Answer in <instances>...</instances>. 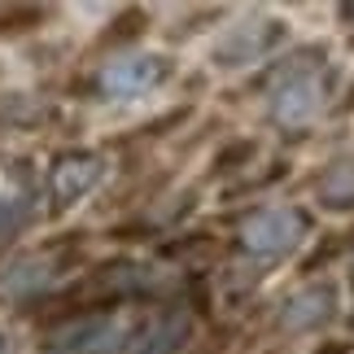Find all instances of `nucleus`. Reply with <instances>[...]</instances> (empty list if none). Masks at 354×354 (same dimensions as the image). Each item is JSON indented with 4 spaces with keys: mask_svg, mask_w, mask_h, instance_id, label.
Returning a JSON list of instances; mask_svg holds the SVG:
<instances>
[{
    "mask_svg": "<svg viewBox=\"0 0 354 354\" xmlns=\"http://www.w3.org/2000/svg\"><path fill=\"white\" fill-rule=\"evenodd\" d=\"M333 302H337L333 284H310V289H302L289 306H284V328H310V324L328 319Z\"/></svg>",
    "mask_w": 354,
    "mask_h": 354,
    "instance_id": "nucleus-5",
    "label": "nucleus"
},
{
    "mask_svg": "<svg viewBox=\"0 0 354 354\" xmlns=\"http://www.w3.org/2000/svg\"><path fill=\"white\" fill-rule=\"evenodd\" d=\"M167 75V62L158 53H122L110 66L101 71V92L114 101H127V97H140Z\"/></svg>",
    "mask_w": 354,
    "mask_h": 354,
    "instance_id": "nucleus-2",
    "label": "nucleus"
},
{
    "mask_svg": "<svg viewBox=\"0 0 354 354\" xmlns=\"http://www.w3.org/2000/svg\"><path fill=\"white\" fill-rule=\"evenodd\" d=\"M118 319H97V324H84L79 333H71V337H62L66 346H75V350H84V354H105V350H114V342H118Z\"/></svg>",
    "mask_w": 354,
    "mask_h": 354,
    "instance_id": "nucleus-6",
    "label": "nucleus"
},
{
    "mask_svg": "<svg viewBox=\"0 0 354 354\" xmlns=\"http://www.w3.org/2000/svg\"><path fill=\"white\" fill-rule=\"evenodd\" d=\"M241 236H245V250H254L263 258H280L302 241V219L284 206H267V210H258V214L245 219Z\"/></svg>",
    "mask_w": 354,
    "mask_h": 354,
    "instance_id": "nucleus-1",
    "label": "nucleus"
},
{
    "mask_svg": "<svg viewBox=\"0 0 354 354\" xmlns=\"http://www.w3.org/2000/svg\"><path fill=\"white\" fill-rule=\"evenodd\" d=\"M101 175H105L101 158H66V162H57V171H53V197H57L62 206H71V201H79L84 193L97 188Z\"/></svg>",
    "mask_w": 354,
    "mask_h": 354,
    "instance_id": "nucleus-4",
    "label": "nucleus"
},
{
    "mask_svg": "<svg viewBox=\"0 0 354 354\" xmlns=\"http://www.w3.org/2000/svg\"><path fill=\"white\" fill-rule=\"evenodd\" d=\"M319 101H324V92H319V79L310 71H284L276 79V92H271V110H276V118L284 127L310 122L319 110Z\"/></svg>",
    "mask_w": 354,
    "mask_h": 354,
    "instance_id": "nucleus-3",
    "label": "nucleus"
},
{
    "mask_svg": "<svg viewBox=\"0 0 354 354\" xmlns=\"http://www.w3.org/2000/svg\"><path fill=\"white\" fill-rule=\"evenodd\" d=\"M180 337H184V319L171 315V319L153 324V342H140V350H136V354H167V350L180 346Z\"/></svg>",
    "mask_w": 354,
    "mask_h": 354,
    "instance_id": "nucleus-7",
    "label": "nucleus"
}]
</instances>
